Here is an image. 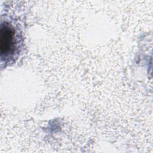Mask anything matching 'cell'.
Returning a JSON list of instances; mask_svg holds the SVG:
<instances>
[{
    "mask_svg": "<svg viewBox=\"0 0 153 153\" xmlns=\"http://www.w3.org/2000/svg\"><path fill=\"white\" fill-rule=\"evenodd\" d=\"M19 35L15 27L8 22L1 24L0 35V49L1 57H13L18 48Z\"/></svg>",
    "mask_w": 153,
    "mask_h": 153,
    "instance_id": "obj_1",
    "label": "cell"
}]
</instances>
